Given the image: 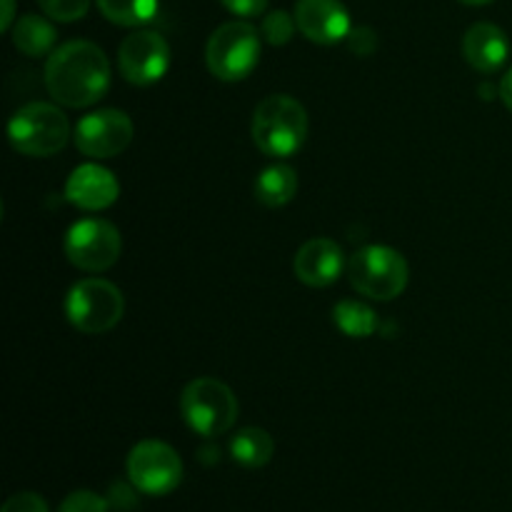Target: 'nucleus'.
<instances>
[{
    "label": "nucleus",
    "instance_id": "obj_2",
    "mask_svg": "<svg viewBox=\"0 0 512 512\" xmlns=\"http://www.w3.org/2000/svg\"><path fill=\"white\" fill-rule=\"evenodd\" d=\"M308 135V113L290 95H270L255 108L253 140L265 155L288 158L298 153Z\"/></svg>",
    "mask_w": 512,
    "mask_h": 512
},
{
    "label": "nucleus",
    "instance_id": "obj_19",
    "mask_svg": "<svg viewBox=\"0 0 512 512\" xmlns=\"http://www.w3.org/2000/svg\"><path fill=\"white\" fill-rule=\"evenodd\" d=\"M95 3L110 23L125 28L148 23L158 13V0H95Z\"/></svg>",
    "mask_w": 512,
    "mask_h": 512
},
{
    "label": "nucleus",
    "instance_id": "obj_27",
    "mask_svg": "<svg viewBox=\"0 0 512 512\" xmlns=\"http://www.w3.org/2000/svg\"><path fill=\"white\" fill-rule=\"evenodd\" d=\"M220 3L240 18H255L268 8V0H220Z\"/></svg>",
    "mask_w": 512,
    "mask_h": 512
},
{
    "label": "nucleus",
    "instance_id": "obj_3",
    "mask_svg": "<svg viewBox=\"0 0 512 512\" xmlns=\"http://www.w3.org/2000/svg\"><path fill=\"white\" fill-rule=\"evenodd\" d=\"M180 413L193 433L203 438L228 433L238 420V400L233 390L215 378H198L180 395Z\"/></svg>",
    "mask_w": 512,
    "mask_h": 512
},
{
    "label": "nucleus",
    "instance_id": "obj_24",
    "mask_svg": "<svg viewBox=\"0 0 512 512\" xmlns=\"http://www.w3.org/2000/svg\"><path fill=\"white\" fill-rule=\"evenodd\" d=\"M0 512H48V503L38 493H15Z\"/></svg>",
    "mask_w": 512,
    "mask_h": 512
},
{
    "label": "nucleus",
    "instance_id": "obj_18",
    "mask_svg": "<svg viewBox=\"0 0 512 512\" xmlns=\"http://www.w3.org/2000/svg\"><path fill=\"white\" fill-rule=\"evenodd\" d=\"M275 453V443L263 428H243L230 443V455L243 468H263Z\"/></svg>",
    "mask_w": 512,
    "mask_h": 512
},
{
    "label": "nucleus",
    "instance_id": "obj_14",
    "mask_svg": "<svg viewBox=\"0 0 512 512\" xmlns=\"http://www.w3.org/2000/svg\"><path fill=\"white\" fill-rule=\"evenodd\" d=\"M120 185L110 170L100 165H80L65 183V198L83 210H105L118 200Z\"/></svg>",
    "mask_w": 512,
    "mask_h": 512
},
{
    "label": "nucleus",
    "instance_id": "obj_25",
    "mask_svg": "<svg viewBox=\"0 0 512 512\" xmlns=\"http://www.w3.org/2000/svg\"><path fill=\"white\" fill-rule=\"evenodd\" d=\"M135 485L130 483V485H125V483H115L113 488H110V493H108V505L113 510H118V512H128V510H133L135 508Z\"/></svg>",
    "mask_w": 512,
    "mask_h": 512
},
{
    "label": "nucleus",
    "instance_id": "obj_21",
    "mask_svg": "<svg viewBox=\"0 0 512 512\" xmlns=\"http://www.w3.org/2000/svg\"><path fill=\"white\" fill-rule=\"evenodd\" d=\"M295 28V18H290L285 10H273V13L265 15L263 20V38L268 40L270 45H285L290 38H293Z\"/></svg>",
    "mask_w": 512,
    "mask_h": 512
},
{
    "label": "nucleus",
    "instance_id": "obj_15",
    "mask_svg": "<svg viewBox=\"0 0 512 512\" xmlns=\"http://www.w3.org/2000/svg\"><path fill=\"white\" fill-rule=\"evenodd\" d=\"M465 60L480 73H495L510 55V40L503 28L493 23H475L463 38Z\"/></svg>",
    "mask_w": 512,
    "mask_h": 512
},
{
    "label": "nucleus",
    "instance_id": "obj_20",
    "mask_svg": "<svg viewBox=\"0 0 512 512\" xmlns=\"http://www.w3.org/2000/svg\"><path fill=\"white\" fill-rule=\"evenodd\" d=\"M333 318L335 325L350 338H370L378 328V318L373 310L358 300H340L333 308Z\"/></svg>",
    "mask_w": 512,
    "mask_h": 512
},
{
    "label": "nucleus",
    "instance_id": "obj_8",
    "mask_svg": "<svg viewBox=\"0 0 512 512\" xmlns=\"http://www.w3.org/2000/svg\"><path fill=\"white\" fill-rule=\"evenodd\" d=\"M123 250L118 228L108 220L88 218L75 223L65 235V255L85 273H103L113 268Z\"/></svg>",
    "mask_w": 512,
    "mask_h": 512
},
{
    "label": "nucleus",
    "instance_id": "obj_26",
    "mask_svg": "<svg viewBox=\"0 0 512 512\" xmlns=\"http://www.w3.org/2000/svg\"><path fill=\"white\" fill-rule=\"evenodd\" d=\"M348 43H350V50L358 55H370L375 50V45H378V38H375V33L370 28H355L350 30L348 35Z\"/></svg>",
    "mask_w": 512,
    "mask_h": 512
},
{
    "label": "nucleus",
    "instance_id": "obj_1",
    "mask_svg": "<svg viewBox=\"0 0 512 512\" xmlns=\"http://www.w3.org/2000/svg\"><path fill=\"white\" fill-rule=\"evenodd\" d=\"M45 88L68 108H88L110 88V63L90 40H70L45 63Z\"/></svg>",
    "mask_w": 512,
    "mask_h": 512
},
{
    "label": "nucleus",
    "instance_id": "obj_4",
    "mask_svg": "<svg viewBox=\"0 0 512 512\" xmlns=\"http://www.w3.org/2000/svg\"><path fill=\"white\" fill-rule=\"evenodd\" d=\"M8 138L18 153L30 158H48L65 148L70 123L60 108L50 103H28L8 123Z\"/></svg>",
    "mask_w": 512,
    "mask_h": 512
},
{
    "label": "nucleus",
    "instance_id": "obj_13",
    "mask_svg": "<svg viewBox=\"0 0 512 512\" xmlns=\"http://www.w3.org/2000/svg\"><path fill=\"white\" fill-rule=\"evenodd\" d=\"M295 275L310 288H328L345 268L343 248L330 238H313L295 255Z\"/></svg>",
    "mask_w": 512,
    "mask_h": 512
},
{
    "label": "nucleus",
    "instance_id": "obj_22",
    "mask_svg": "<svg viewBox=\"0 0 512 512\" xmlns=\"http://www.w3.org/2000/svg\"><path fill=\"white\" fill-rule=\"evenodd\" d=\"M45 15L60 23H73V20L85 18L90 8V0H38Z\"/></svg>",
    "mask_w": 512,
    "mask_h": 512
},
{
    "label": "nucleus",
    "instance_id": "obj_7",
    "mask_svg": "<svg viewBox=\"0 0 512 512\" xmlns=\"http://www.w3.org/2000/svg\"><path fill=\"white\" fill-rule=\"evenodd\" d=\"M205 60L215 78L243 80L255 70L260 60V35L258 30L243 20L225 23L210 35Z\"/></svg>",
    "mask_w": 512,
    "mask_h": 512
},
{
    "label": "nucleus",
    "instance_id": "obj_9",
    "mask_svg": "<svg viewBox=\"0 0 512 512\" xmlns=\"http://www.w3.org/2000/svg\"><path fill=\"white\" fill-rule=\"evenodd\" d=\"M128 478L138 493L168 495L183 480V460L160 440H143L128 455Z\"/></svg>",
    "mask_w": 512,
    "mask_h": 512
},
{
    "label": "nucleus",
    "instance_id": "obj_17",
    "mask_svg": "<svg viewBox=\"0 0 512 512\" xmlns=\"http://www.w3.org/2000/svg\"><path fill=\"white\" fill-rule=\"evenodd\" d=\"M55 38H58L55 28L48 20L40 18V15L28 13L23 18H18V23L13 25V45L20 53L28 55V58L48 55L53 50Z\"/></svg>",
    "mask_w": 512,
    "mask_h": 512
},
{
    "label": "nucleus",
    "instance_id": "obj_30",
    "mask_svg": "<svg viewBox=\"0 0 512 512\" xmlns=\"http://www.w3.org/2000/svg\"><path fill=\"white\" fill-rule=\"evenodd\" d=\"M465 5H488V3H493V0H463Z\"/></svg>",
    "mask_w": 512,
    "mask_h": 512
},
{
    "label": "nucleus",
    "instance_id": "obj_5",
    "mask_svg": "<svg viewBox=\"0 0 512 512\" xmlns=\"http://www.w3.org/2000/svg\"><path fill=\"white\" fill-rule=\"evenodd\" d=\"M125 310L123 293L103 278H85L70 288L65 315L80 333L100 335L120 323Z\"/></svg>",
    "mask_w": 512,
    "mask_h": 512
},
{
    "label": "nucleus",
    "instance_id": "obj_11",
    "mask_svg": "<svg viewBox=\"0 0 512 512\" xmlns=\"http://www.w3.org/2000/svg\"><path fill=\"white\" fill-rule=\"evenodd\" d=\"M118 65L133 85L158 83L170 65V48L155 30H135L120 43Z\"/></svg>",
    "mask_w": 512,
    "mask_h": 512
},
{
    "label": "nucleus",
    "instance_id": "obj_12",
    "mask_svg": "<svg viewBox=\"0 0 512 512\" xmlns=\"http://www.w3.org/2000/svg\"><path fill=\"white\" fill-rule=\"evenodd\" d=\"M295 23L318 45H335L350 35V15L340 0H298Z\"/></svg>",
    "mask_w": 512,
    "mask_h": 512
},
{
    "label": "nucleus",
    "instance_id": "obj_16",
    "mask_svg": "<svg viewBox=\"0 0 512 512\" xmlns=\"http://www.w3.org/2000/svg\"><path fill=\"white\" fill-rule=\"evenodd\" d=\"M298 190V175L290 165H270L255 180V198L265 208H283L295 198Z\"/></svg>",
    "mask_w": 512,
    "mask_h": 512
},
{
    "label": "nucleus",
    "instance_id": "obj_10",
    "mask_svg": "<svg viewBox=\"0 0 512 512\" xmlns=\"http://www.w3.org/2000/svg\"><path fill=\"white\" fill-rule=\"evenodd\" d=\"M133 140V120L123 110H95L75 125V145L90 158H113Z\"/></svg>",
    "mask_w": 512,
    "mask_h": 512
},
{
    "label": "nucleus",
    "instance_id": "obj_29",
    "mask_svg": "<svg viewBox=\"0 0 512 512\" xmlns=\"http://www.w3.org/2000/svg\"><path fill=\"white\" fill-rule=\"evenodd\" d=\"M500 98H503V103L508 105V110L512 113V70L505 75L503 83H500Z\"/></svg>",
    "mask_w": 512,
    "mask_h": 512
},
{
    "label": "nucleus",
    "instance_id": "obj_23",
    "mask_svg": "<svg viewBox=\"0 0 512 512\" xmlns=\"http://www.w3.org/2000/svg\"><path fill=\"white\" fill-rule=\"evenodd\" d=\"M108 498L90 493V490H75L63 500L58 512H108Z\"/></svg>",
    "mask_w": 512,
    "mask_h": 512
},
{
    "label": "nucleus",
    "instance_id": "obj_6",
    "mask_svg": "<svg viewBox=\"0 0 512 512\" xmlns=\"http://www.w3.org/2000/svg\"><path fill=\"white\" fill-rule=\"evenodd\" d=\"M348 275L360 295L373 300H393L408 285V263L385 245H368L350 258Z\"/></svg>",
    "mask_w": 512,
    "mask_h": 512
},
{
    "label": "nucleus",
    "instance_id": "obj_28",
    "mask_svg": "<svg viewBox=\"0 0 512 512\" xmlns=\"http://www.w3.org/2000/svg\"><path fill=\"white\" fill-rule=\"evenodd\" d=\"M15 15V0H3V18H0V30H10Z\"/></svg>",
    "mask_w": 512,
    "mask_h": 512
}]
</instances>
